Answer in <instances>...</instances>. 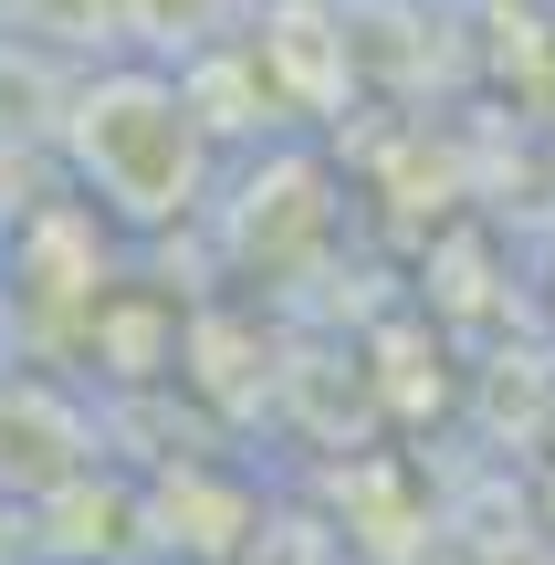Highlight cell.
I'll return each mask as SVG.
<instances>
[{"mask_svg":"<svg viewBox=\"0 0 555 565\" xmlns=\"http://www.w3.org/2000/svg\"><path fill=\"white\" fill-rule=\"evenodd\" d=\"M84 168L105 179V200L158 221L168 200H189V168H200V126H189V95L158 74H126L105 95H84Z\"/></svg>","mask_w":555,"mask_h":565,"instance_id":"6da1fadb","label":"cell"}]
</instances>
